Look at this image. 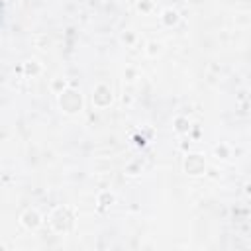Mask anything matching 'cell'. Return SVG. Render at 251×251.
I'll list each match as a JSON object with an SVG mask.
<instances>
[{"label":"cell","mask_w":251,"mask_h":251,"mask_svg":"<svg viewBox=\"0 0 251 251\" xmlns=\"http://www.w3.org/2000/svg\"><path fill=\"white\" fill-rule=\"evenodd\" d=\"M49 226L57 233H71L75 229V212L69 206H59L49 216Z\"/></svg>","instance_id":"6da1fadb"},{"label":"cell","mask_w":251,"mask_h":251,"mask_svg":"<svg viewBox=\"0 0 251 251\" xmlns=\"http://www.w3.org/2000/svg\"><path fill=\"white\" fill-rule=\"evenodd\" d=\"M57 98H59V108H61L65 114H69V116L78 114V112L82 110V106H84V100H82L80 90H76V88H73V86H69V88H67L65 92H61Z\"/></svg>","instance_id":"7a4b0ae2"},{"label":"cell","mask_w":251,"mask_h":251,"mask_svg":"<svg viewBox=\"0 0 251 251\" xmlns=\"http://www.w3.org/2000/svg\"><path fill=\"white\" fill-rule=\"evenodd\" d=\"M114 102V92L112 86H108L106 82H98L92 88V104L96 108H108Z\"/></svg>","instance_id":"3957f363"},{"label":"cell","mask_w":251,"mask_h":251,"mask_svg":"<svg viewBox=\"0 0 251 251\" xmlns=\"http://www.w3.org/2000/svg\"><path fill=\"white\" fill-rule=\"evenodd\" d=\"M41 224H43V216H41L39 210H35V208H25V210L20 214V226L25 227L27 231L39 229Z\"/></svg>","instance_id":"277c9868"},{"label":"cell","mask_w":251,"mask_h":251,"mask_svg":"<svg viewBox=\"0 0 251 251\" xmlns=\"http://www.w3.org/2000/svg\"><path fill=\"white\" fill-rule=\"evenodd\" d=\"M206 171V159L200 153H190L184 159V173L190 176H200Z\"/></svg>","instance_id":"5b68a950"},{"label":"cell","mask_w":251,"mask_h":251,"mask_svg":"<svg viewBox=\"0 0 251 251\" xmlns=\"http://www.w3.org/2000/svg\"><path fill=\"white\" fill-rule=\"evenodd\" d=\"M159 22H161L165 27H175V25L180 22V14H178V10H175V8H165V10L161 12V16H159Z\"/></svg>","instance_id":"8992f818"},{"label":"cell","mask_w":251,"mask_h":251,"mask_svg":"<svg viewBox=\"0 0 251 251\" xmlns=\"http://www.w3.org/2000/svg\"><path fill=\"white\" fill-rule=\"evenodd\" d=\"M41 63L37 61V59H27L25 63H24V67H22V71H24V75L25 76H31V78H35L37 75H41Z\"/></svg>","instance_id":"52a82bcc"},{"label":"cell","mask_w":251,"mask_h":251,"mask_svg":"<svg viewBox=\"0 0 251 251\" xmlns=\"http://www.w3.org/2000/svg\"><path fill=\"white\" fill-rule=\"evenodd\" d=\"M173 127H175V131L178 133V135H184V133H188L190 131V120L186 118V116H176L175 120H173Z\"/></svg>","instance_id":"ba28073f"},{"label":"cell","mask_w":251,"mask_h":251,"mask_svg":"<svg viewBox=\"0 0 251 251\" xmlns=\"http://www.w3.org/2000/svg\"><path fill=\"white\" fill-rule=\"evenodd\" d=\"M49 88H51V92L53 94H61V92H65L67 88H69V82H67V78H63V76H55V78H51V82H49Z\"/></svg>","instance_id":"9c48e42d"},{"label":"cell","mask_w":251,"mask_h":251,"mask_svg":"<svg viewBox=\"0 0 251 251\" xmlns=\"http://www.w3.org/2000/svg\"><path fill=\"white\" fill-rule=\"evenodd\" d=\"M161 53H163V43H161V41L151 39V41L145 43V55H147V57H157V55H161Z\"/></svg>","instance_id":"30bf717a"},{"label":"cell","mask_w":251,"mask_h":251,"mask_svg":"<svg viewBox=\"0 0 251 251\" xmlns=\"http://www.w3.org/2000/svg\"><path fill=\"white\" fill-rule=\"evenodd\" d=\"M96 202H98L102 208H106V206H112V204L116 202V194H114L112 190H100V192H98V198H96Z\"/></svg>","instance_id":"8fae6325"},{"label":"cell","mask_w":251,"mask_h":251,"mask_svg":"<svg viewBox=\"0 0 251 251\" xmlns=\"http://www.w3.org/2000/svg\"><path fill=\"white\" fill-rule=\"evenodd\" d=\"M214 153H216V157H218V159H229V157H231V151H229V147H227L226 143L216 145Z\"/></svg>","instance_id":"7c38bea8"},{"label":"cell","mask_w":251,"mask_h":251,"mask_svg":"<svg viewBox=\"0 0 251 251\" xmlns=\"http://www.w3.org/2000/svg\"><path fill=\"white\" fill-rule=\"evenodd\" d=\"M124 78H126L127 82H133V80L137 78V69H135V67H126V71H124Z\"/></svg>","instance_id":"4fadbf2b"},{"label":"cell","mask_w":251,"mask_h":251,"mask_svg":"<svg viewBox=\"0 0 251 251\" xmlns=\"http://www.w3.org/2000/svg\"><path fill=\"white\" fill-rule=\"evenodd\" d=\"M137 8H139L141 12H145V14H147V12L153 8V2H151V0H141V2L137 4Z\"/></svg>","instance_id":"5bb4252c"},{"label":"cell","mask_w":251,"mask_h":251,"mask_svg":"<svg viewBox=\"0 0 251 251\" xmlns=\"http://www.w3.org/2000/svg\"><path fill=\"white\" fill-rule=\"evenodd\" d=\"M245 192H251V184H247V190Z\"/></svg>","instance_id":"9a60e30c"}]
</instances>
